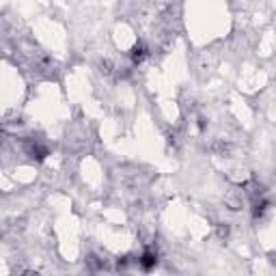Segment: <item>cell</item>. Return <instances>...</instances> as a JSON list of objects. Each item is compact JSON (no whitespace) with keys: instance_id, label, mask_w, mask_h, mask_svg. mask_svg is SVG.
<instances>
[{"instance_id":"1","label":"cell","mask_w":276,"mask_h":276,"mask_svg":"<svg viewBox=\"0 0 276 276\" xmlns=\"http://www.w3.org/2000/svg\"><path fill=\"white\" fill-rule=\"evenodd\" d=\"M138 263H141V268H143L145 272H151L155 265H158V255H155L153 251H145V253L141 255V259H138Z\"/></svg>"},{"instance_id":"2","label":"cell","mask_w":276,"mask_h":276,"mask_svg":"<svg viewBox=\"0 0 276 276\" xmlns=\"http://www.w3.org/2000/svg\"><path fill=\"white\" fill-rule=\"evenodd\" d=\"M147 48H145V43L143 41H138V43H134L132 45V50H130V59H132V63L134 65H141V63L147 59Z\"/></svg>"},{"instance_id":"3","label":"cell","mask_w":276,"mask_h":276,"mask_svg":"<svg viewBox=\"0 0 276 276\" xmlns=\"http://www.w3.org/2000/svg\"><path fill=\"white\" fill-rule=\"evenodd\" d=\"M29 153H31V158H35L37 162H43V160L50 155L48 147H43V145H39V143H31V145H29Z\"/></svg>"},{"instance_id":"4","label":"cell","mask_w":276,"mask_h":276,"mask_svg":"<svg viewBox=\"0 0 276 276\" xmlns=\"http://www.w3.org/2000/svg\"><path fill=\"white\" fill-rule=\"evenodd\" d=\"M265 207H268V201H257L255 203V209H253V218H261Z\"/></svg>"},{"instance_id":"5","label":"cell","mask_w":276,"mask_h":276,"mask_svg":"<svg viewBox=\"0 0 276 276\" xmlns=\"http://www.w3.org/2000/svg\"><path fill=\"white\" fill-rule=\"evenodd\" d=\"M199 130H205V119H199Z\"/></svg>"}]
</instances>
